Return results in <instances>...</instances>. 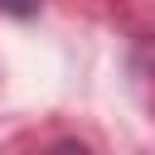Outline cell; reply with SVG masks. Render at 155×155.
Returning <instances> with one entry per match:
<instances>
[{
	"mask_svg": "<svg viewBox=\"0 0 155 155\" xmlns=\"http://www.w3.org/2000/svg\"><path fill=\"white\" fill-rule=\"evenodd\" d=\"M0 10L15 19H29V15H39V0H0Z\"/></svg>",
	"mask_w": 155,
	"mask_h": 155,
	"instance_id": "cell-1",
	"label": "cell"
},
{
	"mask_svg": "<svg viewBox=\"0 0 155 155\" xmlns=\"http://www.w3.org/2000/svg\"><path fill=\"white\" fill-rule=\"evenodd\" d=\"M48 155H92V150H87L82 140H58V145H53Z\"/></svg>",
	"mask_w": 155,
	"mask_h": 155,
	"instance_id": "cell-2",
	"label": "cell"
}]
</instances>
